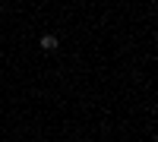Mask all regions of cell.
Wrapping results in <instances>:
<instances>
[{
  "label": "cell",
  "mask_w": 158,
  "mask_h": 142,
  "mask_svg": "<svg viewBox=\"0 0 158 142\" xmlns=\"http://www.w3.org/2000/svg\"><path fill=\"white\" fill-rule=\"evenodd\" d=\"M41 47H44V51H54V47H57V38H54V35H44V38H41Z\"/></svg>",
  "instance_id": "1"
}]
</instances>
